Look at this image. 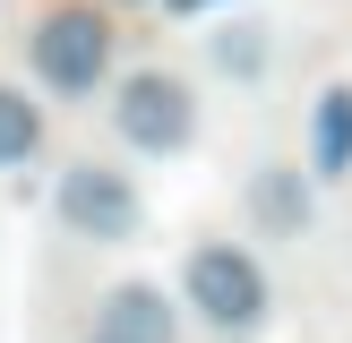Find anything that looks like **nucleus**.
Returning <instances> with one entry per match:
<instances>
[{
	"label": "nucleus",
	"mask_w": 352,
	"mask_h": 343,
	"mask_svg": "<svg viewBox=\"0 0 352 343\" xmlns=\"http://www.w3.org/2000/svg\"><path fill=\"white\" fill-rule=\"evenodd\" d=\"M103 69H112V26L95 9H52L34 26V78L52 95H95Z\"/></svg>",
	"instance_id": "f257e3e1"
},
{
	"label": "nucleus",
	"mask_w": 352,
	"mask_h": 343,
	"mask_svg": "<svg viewBox=\"0 0 352 343\" xmlns=\"http://www.w3.org/2000/svg\"><path fill=\"white\" fill-rule=\"evenodd\" d=\"M189 309H198L206 326H223V335H250L258 318H267V274H258L250 249H198L189 257Z\"/></svg>",
	"instance_id": "f03ea898"
},
{
	"label": "nucleus",
	"mask_w": 352,
	"mask_h": 343,
	"mask_svg": "<svg viewBox=\"0 0 352 343\" xmlns=\"http://www.w3.org/2000/svg\"><path fill=\"white\" fill-rule=\"evenodd\" d=\"M112 120H120V137H129L138 154H181V146H189V129H198V103H189V86H181V78H164V69H138V78L120 86Z\"/></svg>",
	"instance_id": "7ed1b4c3"
},
{
	"label": "nucleus",
	"mask_w": 352,
	"mask_h": 343,
	"mask_svg": "<svg viewBox=\"0 0 352 343\" xmlns=\"http://www.w3.org/2000/svg\"><path fill=\"white\" fill-rule=\"evenodd\" d=\"M60 223L78 240H138V223H146V206H138V189L120 180L112 163H69L60 172Z\"/></svg>",
	"instance_id": "20e7f679"
},
{
	"label": "nucleus",
	"mask_w": 352,
	"mask_h": 343,
	"mask_svg": "<svg viewBox=\"0 0 352 343\" xmlns=\"http://www.w3.org/2000/svg\"><path fill=\"white\" fill-rule=\"evenodd\" d=\"M95 335L103 343H172V335H181V309H172L155 283H120V292H103Z\"/></svg>",
	"instance_id": "39448f33"
},
{
	"label": "nucleus",
	"mask_w": 352,
	"mask_h": 343,
	"mask_svg": "<svg viewBox=\"0 0 352 343\" xmlns=\"http://www.w3.org/2000/svg\"><path fill=\"white\" fill-rule=\"evenodd\" d=\"M309 163L336 180V172H352V86H336V95L318 103V137H309Z\"/></svg>",
	"instance_id": "423d86ee"
},
{
	"label": "nucleus",
	"mask_w": 352,
	"mask_h": 343,
	"mask_svg": "<svg viewBox=\"0 0 352 343\" xmlns=\"http://www.w3.org/2000/svg\"><path fill=\"white\" fill-rule=\"evenodd\" d=\"M258 215L284 223V232H301V223H309V189H301V172H284V163L258 172Z\"/></svg>",
	"instance_id": "0eeeda50"
},
{
	"label": "nucleus",
	"mask_w": 352,
	"mask_h": 343,
	"mask_svg": "<svg viewBox=\"0 0 352 343\" xmlns=\"http://www.w3.org/2000/svg\"><path fill=\"white\" fill-rule=\"evenodd\" d=\"M43 146V112H34L17 86H0V163H26Z\"/></svg>",
	"instance_id": "6e6552de"
},
{
	"label": "nucleus",
	"mask_w": 352,
	"mask_h": 343,
	"mask_svg": "<svg viewBox=\"0 0 352 343\" xmlns=\"http://www.w3.org/2000/svg\"><path fill=\"white\" fill-rule=\"evenodd\" d=\"M258 34L267 26H215L206 34V60H215L223 78H258V69H267V43H258Z\"/></svg>",
	"instance_id": "1a4fd4ad"
},
{
	"label": "nucleus",
	"mask_w": 352,
	"mask_h": 343,
	"mask_svg": "<svg viewBox=\"0 0 352 343\" xmlns=\"http://www.w3.org/2000/svg\"><path fill=\"white\" fill-rule=\"evenodd\" d=\"M181 9H206V0H181Z\"/></svg>",
	"instance_id": "9d476101"
},
{
	"label": "nucleus",
	"mask_w": 352,
	"mask_h": 343,
	"mask_svg": "<svg viewBox=\"0 0 352 343\" xmlns=\"http://www.w3.org/2000/svg\"><path fill=\"white\" fill-rule=\"evenodd\" d=\"M95 343H103V335H95Z\"/></svg>",
	"instance_id": "9b49d317"
}]
</instances>
